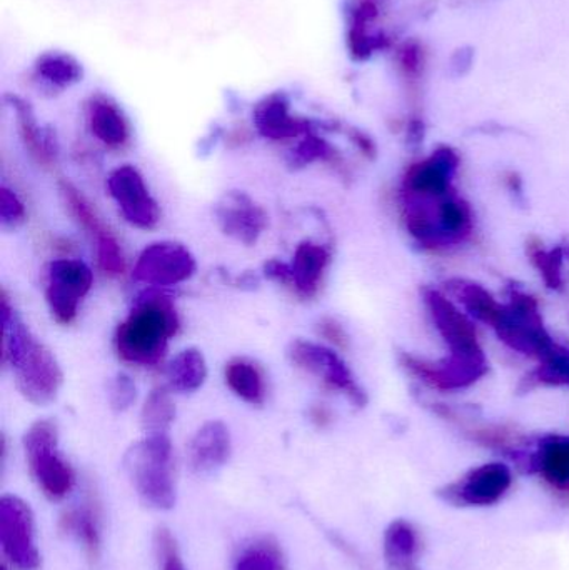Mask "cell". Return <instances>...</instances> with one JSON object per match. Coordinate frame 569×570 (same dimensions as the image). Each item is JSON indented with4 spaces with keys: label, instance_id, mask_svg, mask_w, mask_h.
<instances>
[{
    "label": "cell",
    "instance_id": "obj_1",
    "mask_svg": "<svg viewBox=\"0 0 569 570\" xmlns=\"http://www.w3.org/2000/svg\"><path fill=\"white\" fill-rule=\"evenodd\" d=\"M2 358L12 368L17 387L27 401L47 405L62 387L63 375L52 352L33 337L13 314L6 292L2 295Z\"/></svg>",
    "mask_w": 569,
    "mask_h": 570
},
{
    "label": "cell",
    "instance_id": "obj_2",
    "mask_svg": "<svg viewBox=\"0 0 569 570\" xmlns=\"http://www.w3.org/2000/svg\"><path fill=\"white\" fill-rule=\"evenodd\" d=\"M179 328L176 308L163 294L147 292L117 327L116 348L130 364L156 365Z\"/></svg>",
    "mask_w": 569,
    "mask_h": 570
},
{
    "label": "cell",
    "instance_id": "obj_3",
    "mask_svg": "<svg viewBox=\"0 0 569 570\" xmlns=\"http://www.w3.org/2000/svg\"><path fill=\"white\" fill-rule=\"evenodd\" d=\"M127 474L146 504L167 511L176 502L173 445L169 435L157 434L130 445L124 458Z\"/></svg>",
    "mask_w": 569,
    "mask_h": 570
},
{
    "label": "cell",
    "instance_id": "obj_4",
    "mask_svg": "<svg viewBox=\"0 0 569 570\" xmlns=\"http://www.w3.org/2000/svg\"><path fill=\"white\" fill-rule=\"evenodd\" d=\"M59 434L53 422L39 421L23 435L27 462L47 498L59 501L73 485V471L59 454Z\"/></svg>",
    "mask_w": 569,
    "mask_h": 570
},
{
    "label": "cell",
    "instance_id": "obj_5",
    "mask_svg": "<svg viewBox=\"0 0 569 570\" xmlns=\"http://www.w3.org/2000/svg\"><path fill=\"white\" fill-rule=\"evenodd\" d=\"M493 327L501 341L521 354L545 358L557 347L545 328L537 301L520 292H514L510 304L503 305Z\"/></svg>",
    "mask_w": 569,
    "mask_h": 570
},
{
    "label": "cell",
    "instance_id": "obj_6",
    "mask_svg": "<svg viewBox=\"0 0 569 570\" xmlns=\"http://www.w3.org/2000/svg\"><path fill=\"white\" fill-rule=\"evenodd\" d=\"M0 544L3 554L20 570L40 568V556L33 535V515L29 504L16 495L0 501Z\"/></svg>",
    "mask_w": 569,
    "mask_h": 570
},
{
    "label": "cell",
    "instance_id": "obj_7",
    "mask_svg": "<svg viewBox=\"0 0 569 570\" xmlns=\"http://www.w3.org/2000/svg\"><path fill=\"white\" fill-rule=\"evenodd\" d=\"M92 283V271L82 261L57 259L49 264L46 297L59 324H70L76 318L79 302L89 294Z\"/></svg>",
    "mask_w": 569,
    "mask_h": 570
},
{
    "label": "cell",
    "instance_id": "obj_8",
    "mask_svg": "<svg viewBox=\"0 0 569 570\" xmlns=\"http://www.w3.org/2000/svg\"><path fill=\"white\" fill-rule=\"evenodd\" d=\"M196 259L187 247L163 240L143 250L134 267V279L156 287H169L186 283L196 274Z\"/></svg>",
    "mask_w": 569,
    "mask_h": 570
},
{
    "label": "cell",
    "instance_id": "obj_9",
    "mask_svg": "<svg viewBox=\"0 0 569 570\" xmlns=\"http://www.w3.org/2000/svg\"><path fill=\"white\" fill-rule=\"evenodd\" d=\"M287 354L297 367L317 375L331 387L344 392L354 404H366V394L354 381L350 367L330 347L310 341H301L300 338V341H294L290 345Z\"/></svg>",
    "mask_w": 569,
    "mask_h": 570
},
{
    "label": "cell",
    "instance_id": "obj_10",
    "mask_svg": "<svg viewBox=\"0 0 569 570\" xmlns=\"http://www.w3.org/2000/svg\"><path fill=\"white\" fill-rule=\"evenodd\" d=\"M107 189L119 206L120 214L137 229H153L160 219L159 206L150 197L139 170L120 166L107 177Z\"/></svg>",
    "mask_w": 569,
    "mask_h": 570
},
{
    "label": "cell",
    "instance_id": "obj_11",
    "mask_svg": "<svg viewBox=\"0 0 569 570\" xmlns=\"http://www.w3.org/2000/svg\"><path fill=\"white\" fill-rule=\"evenodd\" d=\"M511 484H513V475L510 468L501 462H491L473 469L460 482L450 485L443 495L448 502L457 505L488 508L501 501L510 491Z\"/></svg>",
    "mask_w": 569,
    "mask_h": 570
},
{
    "label": "cell",
    "instance_id": "obj_12",
    "mask_svg": "<svg viewBox=\"0 0 569 570\" xmlns=\"http://www.w3.org/2000/svg\"><path fill=\"white\" fill-rule=\"evenodd\" d=\"M404 365L408 371L423 379L426 384L443 391L463 389L474 384L478 379L487 374L488 365L484 357H464L451 354L441 362H426L404 355Z\"/></svg>",
    "mask_w": 569,
    "mask_h": 570
},
{
    "label": "cell",
    "instance_id": "obj_13",
    "mask_svg": "<svg viewBox=\"0 0 569 570\" xmlns=\"http://www.w3.org/2000/svg\"><path fill=\"white\" fill-rule=\"evenodd\" d=\"M217 223L226 236L254 246L267 227V214L246 193L224 194L216 206Z\"/></svg>",
    "mask_w": 569,
    "mask_h": 570
},
{
    "label": "cell",
    "instance_id": "obj_14",
    "mask_svg": "<svg viewBox=\"0 0 569 570\" xmlns=\"http://www.w3.org/2000/svg\"><path fill=\"white\" fill-rule=\"evenodd\" d=\"M431 317L440 331L441 337L450 345L451 354L464 357H484L478 342L477 328L467 315L461 314L444 295L436 291L424 294Z\"/></svg>",
    "mask_w": 569,
    "mask_h": 570
},
{
    "label": "cell",
    "instance_id": "obj_15",
    "mask_svg": "<svg viewBox=\"0 0 569 570\" xmlns=\"http://www.w3.org/2000/svg\"><path fill=\"white\" fill-rule=\"evenodd\" d=\"M458 156L443 147L433 156L414 164L404 177V194L418 199H440L450 190L451 179L458 169Z\"/></svg>",
    "mask_w": 569,
    "mask_h": 570
},
{
    "label": "cell",
    "instance_id": "obj_16",
    "mask_svg": "<svg viewBox=\"0 0 569 570\" xmlns=\"http://www.w3.org/2000/svg\"><path fill=\"white\" fill-rule=\"evenodd\" d=\"M229 455V429L220 421L206 422L190 439L189 462L197 474H207L223 468Z\"/></svg>",
    "mask_w": 569,
    "mask_h": 570
},
{
    "label": "cell",
    "instance_id": "obj_17",
    "mask_svg": "<svg viewBox=\"0 0 569 570\" xmlns=\"http://www.w3.org/2000/svg\"><path fill=\"white\" fill-rule=\"evenodd\" d=\"M330 261V250L320 244L306 240L297 246L291 264V284L297 294L303 297H313L316 294Z\"/></svg>",
    "mask_w": 569,
    "mask_h": 570
},
{
    "label": "cell",
    "instance_id": "obj_18",
    "mask_svg": "<svg viewBox=\"0 0 569 570\" xmlns=\"http://www.w3.org/2000/svg\"><path fill=\"white\" fill-rule=\"evenodd\" d=\"M531 469L540 472L545 481L557 491H569V439H545L531 458Z\"/></svg>",
    "mask_w": 569,
    "mask_h": 570
},
{
    "label": "cell",
    "instance_id": "obj_19",
    "mask_svg": "<svg viewBox=\"0 0 569 570\" xmlns=\"http://www.w3.org/2000/svg\"><path fill=\"white\" fill-rule=\"evenodd\" d=\"M420 541L413 525L406 521H394L384 534V559L391 570L416 569Z\"/></svg>",
    "mask_w": 569,
    "mask_h": 570
},
{
    "label": "cell",
    "instance_id": "obj_20",
    "mask_svg": "<svg viewBox=\"0 0 569 570\" xmlns=\"http://www.w3.org/2000/svg\"><path fill=\"white\" fill-rule=\"evenodd\" d=\"M166 379L170 391L180 394L199 391L207 379V364L203 352L197 348L179 352L167 365Z\"/></svg>",
    "mask_w": 569,
    "mask_h": 570
},
{
    "label": "cell",
    "instance_id": "obj_21",
    "mask_svg": "<svg viewBox=\"0 0 569 570\" xmlns=\"http://www.w3.org/2000/svg\"><path fill=\"white\" fill-rule=\"evenodd\" d=\"M226 382L230 391L247 404H263L266 387H264L263 374L253 362L246 358L230 361L226 367Z\"/></svg>",
    "mask_w": 569,
    "mask_h": 570
},
{
    "label": "cell",
    "instance_id": "obj_22",
    "mask_svg": "<svg viewBox=\"0 0 569 570\" xmlns=\"http://www.w3.org/2000/svg\"><path fill=\"white\" fill-rule=\"evenodd\" d=\"M59 187L73 219L96 239L97 247L114 239L110 230L104 226L102 220L97 216L96 209L90 206L89 200L79 193L73 184H70L69 180H60Z\"/></svg>",
    "mask_w": 569,
    "mask_h": 570
},
{
    "label": "cell",
    "instance_id": "obj_23",
    "mask_svg": "<svg viewBox=\"0 0 569 570\" xmlns=\"http://www.w3.org/2000/svg\"><path fill=\"white\" fill-rule=\"evenodd\" d=\"M176 419V405L166 389H154L144 402L140 424L147 435L167 434Z\"/></svg>",
    "mask_w": 569,
    "mask_h": 570
},
{
    "label": "cell",
    "instance_id": "obj_24",
    "mask_svg": "<svg viewBox=\"0 0 569 570\" xmlns=\"http://www.w3.org/2000/svg\"><path fill=\"white\" fill-rule=\"evenodd\" d=\"M63 531L70 532L82 542L90 558H97L100 548L99 518L92 504L67 512L62 519Z\"/></svg>",
    "mask_w": 569,
    "mask_h": 570
},
{
    "label": "cell",
    "instance_id": "obj_25",
    "mask_svg": "<svg viewBox=\"0 0 569 570\" xmlns=\"http://www.w3.org/2000/svg\"><path fill=\"white\" fill-rule=\"evenodd\" d=\"M234 570H287V568L277 542L264 538L243 549Z\"/></svg>",
    "mask_w": 569,
    "mask_h": 570
},
{
    "label": "cell",
    "instance_id": "obj_26",
    "mask_svg": "<svg viewBox=\"0 0 569 570\" xmlns=\"http://www.w3.org/2000/svg\"><path fill=\"white\" fill-rule=\"evenodd\" d=\"M90 127L94 136L107 146H122L129 137L126 120L119 110L107 104H97L90 114Z\"/></svg>",
    "mask_w": 569,
    "mask_h": 570
},
{
    "label": "cell",
    "instance_id": "obj_27",
    "mask_svg": "<svg viewBox=\"0 0 569 570\" xmlns=\"http://www.w3.org/2000/svg\"><path fill=\"white\" fill-rule=\"evenodd\" d=\"M257 127L261 132L271 139H286L294 137L303 130V126L287 116L286 107L283 104H266L257 110Z\"/></svg>",
    "mask_w": 569,
    "mask_h": 570
},
{
    "label": "cell",
    "instance_id": "obj_28",
    "mask_svg": "<svg viewBox=\"0 0 569 570\" xmlns=\"http://www.w3.org/2000/svg\"><path fill=\"white\" fill-rule=\"evenodd\" d=\"M457 294L461 302H463L467 311H470L474 317L487 322V324H497L503 305L498 304L487 288L477 284H460L458 285Z\"/></svg>",
    "mask_w": 569,
    "mask_h": 570
},
{
    "label": "cell",
    "instance_id": "obj_29",
    "mask_svg": "<svg viewBox=\"0 0 569 570\" xmlns=\"http://www.w3.org/2000/svg\"><path fill=\"white\" fill-rule=\"evenodd\" d=\"M541 365L534 372L543 384L569 385V351L555 347L553 352L541 358Z\"/></svg>",
    "mask_w": 569,
    "mask_h": 570
},
{
    "label": "cell",
    "instance_id": "obj_30",
    "mask_svg": "<svg viewBox=\"0 0 569 570\" xmlns=\"http://www.w3.org/2000/svg\"><path fill=\"white\" fill-rule=\"evenodd\" d=\"M531 259L534 266L543 274L545 281L550 287H560L561 284V264H563V253L561 249L547 250L537 249L531 250Z\"/></svg>",
    "mask_w": 569,
    "mask_h": 570
},
{
    "label": "cell",
    "instance_id": "obj_31",
    "mask_svg": "<svg viewBox=\"0 0 569 570\" xmlns=\"http://www.w3.org/2000/svg\"><path fill=\"white\" fill-rule=\"evenodd\" d=\"M137 389L133 379L119 374L109 385V404L116 412H124L136 401Z\"/></svg>",
    "mask_w": 569,
    "mask_h": 570
},
{
    "label": "cell",
    "instance_id": "obj_32",
    "mask_svg": "<svg viewBox=\"0 0 569 570\" xmlns=\"http://www.w3.org/2000/svg\"><path fill=\"white\" fill-rule=\"evenodd\" d=\"M0 220L3 227H17L26 220V207L12 190H0Z\"/></svg>",
    "mask_w": 569,
    "mask_h": 570
},
{
    "label": "cell",
    "instance_id": "obj_33",
    "mask_svg": "<svg viewBox=\"0 0 569 570\" xmlns=\"http://www.w3.org/2000/svg\"><path fill=\"white\" fill-rule=\"evenodd\" d=\"M157 548H159L160 570H186L180 561L179 551H177L176 541L167 531L157 532Z\"/></svg>",
    "mask_w": 569,
    "mask_h": 570
},
{
    "label": "cell",
    "instance_id": "obj_34",
    "mask_svg": "<svg viewBox=\"0 0 569 570\" xmlns=\"http://www.w3.org/2000/svg\"><path fill=\"white\" fill-rule=\"evenodd\" d=\"M401 66H403L406 76L414 77V80L420 77L421 69H423V50L420 49L418 43L406 46L401 52Z\"/></svg>",
    "mask_w": 569,
    "mask_h": 570
},
{
    "label": "cell",
    "instance_id": "obj_35",
    "mask_svg": "<svg viewBox=\"0 0 569 570\" xmlns=\"http://www.w3.org/2000/svg\"><path fill=\"white\" fill-rule=\"evenodd\" d=\"M327 156H330V149H327L326 144L317 139H310L300 147L294 163L304 166V164L313 163V160L326 159Z\"/></svg>",
    "mask_w": 569,
    "mask_h": 570
},
{
    "label": "cell",
    "instance_id": "obj_36",
    "mask_svg": "<svg viewBox=\"0 0 569 570\" xmlns=\"http://www.w3.org/2000/svg\"><path fill=\"white\" fill-rule=\"evenodd\" d=\"M264 276L276 283L291 284V266L281 261H269L264 264Z\"/></svg>",
    "mask_w": 569,
    "mask_h": 570
},
{
    "label": "cell",
    "instance_id": "obj_37",
    "mask_svg": "<svg viewBox=\"0 0 569 570\" xmlns=\"http://www.w3.org/2000/svg\"><path fill=\"white\" fill-rule=\"evenodd\" d=\"M320 325L321 334H323L324 337L330 338L334 344L344 345L346 335H344V331L341 328L340 324H336L334 321H323Z\"/></svg>",
    "mask_w": 569,
    "mask_h": 570
},
{
    "label": "cell",
    "instance_id": "obj_38",
    "mask_svg": "<svg viewBox=\"0 0 569 570\" xmlns=\"http://www.w3.org/2000/svg\"><path fill=\"white\" fill-rule=\"evenodd\" d=\"M2 570H7L6 568H2Z\"/></svg>",
    "mask_w": 569,
    "mask_h": 570
}]
</instances>
